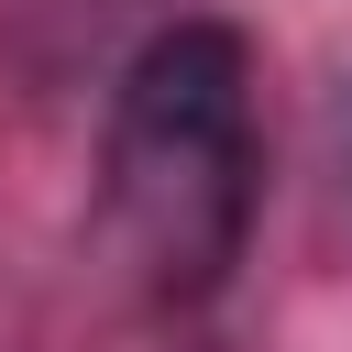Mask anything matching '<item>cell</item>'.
I'll list each match as a JSON object with an SVG mask.
<instances>
[{"label": "cell", "mask_w": 352, "mask_h": 352, "mask_svg": "<svg viewBox=\"0 0 352 352\" xmlns=\"http://www.w3.org/2000/svg\"><path fill=\"white\" fill-rule=\"evenodd\" d=\"M253 44L231 22H165L110 99V154H99V209L121 264L154 297H209L242 264L253 231Z\"/></svg>", "instance_id": "obj_1"}]
</instances>
